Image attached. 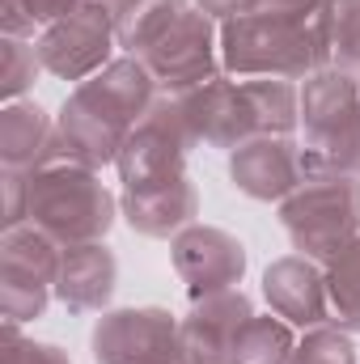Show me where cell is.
I'll use <instances>...</instances> for the list:
<instances>
[{"mask_svg": "<svg viewBox=\"0 0 360 364\" xmlns=\"http://www.w3.org/2000/svg\"><path fill=\"white\" fill-rule=\"evenodd\" d=\"M191 9V0H119L115 4V34H119V51L123 55H144L182 13Z\"/></svg>", "mask_w": 360, "mask_h": 364, "instance_id": "cell-19", "label": "cell"}, {"mask_svg": "<svg viewBox=\"0 0 360 364\" xmlns=\"http://www.w3.org/2000/svg\"><path fill=\"white\" fill-rule=\"evenodd\" d=\"M162 97L149 64L140 55H119L106 64L97 77L73 85L55 114V136H60V161H77L85 170H106L119 161L127 136L136 123L153 110Z\"/></svg>", "mask_w": 360, "mask_h": 364, "instance_id": "cell-1", "label": "cell"}, {"mask_svg": "<svg viewBox=\"0 0 360 364\" xmlns=\"http://www.w3.org/2000/svg\"><path fill=\"white\" fill-rule=\"evenodd\" d=\"M263 296L275 318H284L288 326L318 331L331 326V292H327V267L305 259V255H284L268 263L263 272Z\"/></svg>", "mask_w": 360, "mask_h": 364, "instance_id": "cell-15", "label": "cell"}, {"mask_svg": "<svg viewBox=\"0 0 360 364\" xmlns=\"http://www.w3.org/2000/svg\"><path fill=\"white\" fill-rule=\"evenodd\" d=\"M93 364H182L179 318L162 305L106 309L90 335Z\"/></svg>", "mask_w": 360, "mask_h": 364, "instance_id": "cell-9", "label": "cell"}, {"mask_svg": "<svg viewBox=\"0 0 360 364\" xmlns=\"http://www.w3.org/2000/svg\"><path fill=\"white\" fill-rule=\"evenodd\" d=\"M119 288V259L106 242H85V246H68L60 259L55 275V301L85 318V314H106Z\"/></svg>", "mask_w": 360, "mask_h": 364, "instance_id": "cell-17", "label": "cell"}, {"mask_svg": "<svg viewBox=\"0 0 360 364\" xmlns=\"http://www.w3.org/2000/svg\"><path fill=\"white\" fill-rule=\"evenodd\" d=\"M174 102H179L182 127H186V136H191L195 149H225V153H233L242 140L259 136L242 81H233L225 73L212 77L199 90L174 97Z\"/></svg>", "mask_w": 360, "mask_h": 364, "instance_id": "cell-12", "label": "cell"}, {"mask_svg": "<svg viewBox=\"0 0 360 364\" xmlns=\"http://www.w3.org/2000/svg\"><path fill=\"white\" fill-rule=\"evenodd\" d=\"M327 292H331V326L360 335V237L327 263Z\"/></svg>", "mask_w": 360, "mask_h": 364, "instance_id": "cell-22", "label": "cell"}, {"mask_svg": "<svg viewBox=\"0 0 360 364\" xmlns=\"http://www.w3.org/2000/svg\"><path fill=\"white\" fill-rule=\"evenodd\" d=\"M119 220V195L77 161H51L30 174V208L26 225L47 233L55 246H85L106 242Z\"/></svg>", "mask_w": 360, "mask_h": 364, "instance_id": "cell-3", "label": "cell"}, {"mask_svg": "<svg viewBox=\"0 0 360 364\" xmlns=\"http://www.w3.org/2000/svg\"><path fill=\"white\" fill-rule=\"evenodd\" d=\"M119 216L140 237L174 242L182 229L199 220V191L186 174L162 186H144V191H119Z\"/></svg>", "mask_w": 360, "mask_h": 364, "instance_id": "cell-16", "label": "cell"}, {"mask_svg": "<svg viewBox=\"0 0 360 364\" xmlns=\"http://www.w3.org/2000/svg\"><path fill=\"white\" fill-rule=\"evenodd\" d=\"M327 9V0H255L250 13H268V17H292V21H309Z\"/></svg>", "mask_w": 360, "mask_h": 364, "instance_id": "cell-29", "label": "cell"}, {"mask_svg": "<svg viewBox=\"0 0 360 364\" xmlns=\"http://www.w3.org/2000/svg\"><path fill=\"white\" fill-rule=\"evenodd\" d=\"M51 161H60L55 114H47L34 97L4 102V110H0V170L34 174Z\"/></svg>", "mask_w": 360, "mask_h": 364, "instance_id": "cell-18", "label": "cell"}, {"mask_svg": "<svg viewBox=\"0 0 360 364\" xmlns=\"http://www.w3.org/2000/svg\"><path fill=\"white\" fill-rule=\"evenodd\" d=\"M157 81V90L166 97H182V93L208 85L212 77H221V21H212L203 9H186L179 21L140 55Z\"/></svg>", "mask_w": 360, "mask_h": 364, "instance_id": "cell-7", "label": "cell"}, {"mask_svg": "<svg viewBox=\"0 0 360 364\" xmlns=\"http://www.w3.org/2000/svg\"><path fill=\"white\" fill-rule=\"evenodd\" d=\"M93 4H102V9H110V13H115V4H119V0H93Z\"/></svg>", "mask_w": 360, "mask_h": 364, "instance_id": "cell-31", "label": "cell"}, {"mask_svg": "<svg viewBox=\"0 0 360 364\" xmlns=\"http://www.w3.org/2000/svg\"><path fill=\"white\" fill-rule=\"evenodd\" d=\"M0 364H73V360H68L64 348L26 339L17 322H4L0 326Z\"/></svg>", "mask_w": 360, "mask_h": 364, "instance_id": "cell-27", "label": "cell"}, {"mask_svg": "<svg viewBox=\"0 0 360 364\" xmlns=\"http://www.w3.org/2000/svg\"><path fill=\"white\" fill-rule=\"evenodd\" d=\"M292 364H356V343L339 326H318L297 339Z\"/></svg>", "mask_w": 360, "mask_h": 364, "instance_id": "cell-26", "label": "cell"}, {"mask_svg": "<svg viewBox=\"0 0 360 364\" xmlns=\"http://www.w3.org/2000/svg\"><path fill=\"white\" fill-rule=\"evenodd\" d=\"M38 73H47L43 60H38V43L34 38L0 34V97L4 102H21L26 93L34 90Z\"/></svg>", "mask_w": 360, "mask_h": 364, "instance_id": "cell-25", "label": "cell"}, {"mask_svg": "<svg viewBox=\"0 0 360 364\" xmlns=\"http://www.w3.org/2000/svg\"><path fill=\"white\" fill-rule=\"evenodd\" d=\"M221 68L233 81H309L327 68V34L322 13L309 21L268 17V13H242L233 21H221Z\"/></svg>", "mask_w": 360, "mask_h": 364, "instance_id": "cell-2", "label": "cell"}, {"mask_svg": "<svg viewBox=\"0 0 360 364\" xmlns=\"http://www.w3.org/2000/svg\"><path fill=\"white\" fill-rule=\"evenodd\" d=\"M0 191H4L0 229H17V225H26V208H30V174H21V170H0Z\"/></svg>", "mask_w": 360, "mask_h": 364, "instance_id": "cell-28", "label": "cell"}, {"mask_svg": "<svg viewBox=\"0 0 360 364\" xmlns=\"http://www.w3.org/2000/svg\"><path fill=\"white\" fill-rule=\"evenodd\" d=\"M34 43H38L43 68H47L55 81H73V85L97 77L106 64L119 60V55H115V51H119L115 17H110V9H102V4H93V0H85L73 17L47 26Z\"/></svg>", "mask_w": 360, "mask_h": 364, "instance_id": "cell-10", "label": "cell"}, {"mask_svg": "<svg viewBox=\"0 0 360 364\" xmlns=\"http://www.w3.org/2000/svg\"><path fill=\"white\" fill-rule=\"evenodd\" d=\"M64 246H55L34 225H17L0 233V314L4 322H34L55 301Z\"/></svg>", "mask_w": 360, "mask_h": 364, "instance_id": "cell-6", "label": "cell"}, {"mask_svg": "<svg viewBox=\"0 0 360 364\" xmlns=\"http://www.w3.org/2000/svg\"><path fill=\"white\" fill-rule=\"evenodd\" d=\"M191 136L182 127L179 102L174 97H157L153 110L136 123V132L127 136L115 170L123 191H144V186H162L186 174V157H191Z\"/></svg>", "mask_w": 360, "mask_h": 364, "instance_id": "cell-8", "label": "cell"}, {"mask_svg": "<svg viewBox=\"0 0 360 364\" xmlns=\"http://www.w3.org/2000/svg\"><path fill=\"white\" fill-rule=\"evenodd\" d=\"M305 174L301 140L297 136H250L229 153V182L259 203H284Z\"/></svg>", "mask_w": 360, "mask_h": 364, "instance_id": "cell-13", "label": "cell"}, {"mask_svg": "<svg viewBox=\"0 0 360 364\" xmlns=\"http://www.w3.org/2000/svg\"><path fill=\"white\" fill-rule=\"evenodd\" d=\"M85 0H4L0 4V34L13 38H38L47 26L73 17Z\"/></svg>", "mask_w": 360, "mask_h": 364, "instance_id": "cell-24", "label": "cell"}, {"mask_svg": "<svg viewBox=\"0 0 360 364\" xmlns=\"http://www.w3.org/2000/svg\"><path fill=\"white\" fill-rule=\"evenodd\" d=\"M242 90H246L259 136H297L301 132V85L297 81L259 77V81H242Z\"/></svg>", "mask_w": 360, "mask_h": 364, "instance_id": "cell-20", "label": "cell"}, {"mask_svg": "<svg viewBox=\"0 0 360 364\" xmlns=\"http://www.w3.org/2000/svg\"><path fill=\"white\" fill-rule=\"evenodd\" d=\"M280 208V225L297 255L314 263H331L348 242L360 237L356 178L348 174H309Z\"/></svg>", "mask_w": 360, "mask_h": 364, "instance_id": "cell-5", "label": "cell"}, {"mask_svg": "<svg viewBox=\"0 0 360 364\" xmlns=\"http://www.w3.org/2000/svg\"><path fill=\"white\" fill-rule=\"evenodd\" d=\"M255 318V301L242 288L191 301V309L179 318L182 364H229L238 335Z\"/></svg>", "mask_w": 360, "mask_h": 364, "instance_id": "cell-14", "label": "cell"}, {"mask_svg": "<svg viewBox=\"0 0 360 364\" xmlns=\"http://www.w3.org/2000/svg\"><path fill=\"white\" fill-rule=\"evenodd\" d=\"M170 263H174V275L186 284V296L203 301V296H216V292H229L242 284L246 246L229 229L195 220L191 229H182L170 242Z\"/></svg>", "mask_w": 360, "mask_h": 364, "instance_id": "cell-11", "label": "cell"}, {"mask_svg": "<svg viewBox=\"0 0 360 364\" xmlns=\"http://www.w3.org/2000/svg\"><path fill=\"white\" fill-rule=\"evenodd\" d=\"M301 157L305 174H360V77L322 68L301 81Z\"/></svg>", "mask_w": 360, "mask_h": 364, "instance_id": "cell-4", "label": "cell"}, {"mask_svg": "<svg viewBox=\"0 0 360 364\" xmlns=\"http://www.w3.org/2000/svg\"><path fill=\"white\" fill-rule=\"evenodd\" d=\"M322 34H327V68L360 77V0H327Z\"/></svg>", "mask_w": 360, "mask_h": 364, "instance_id": "cell-23", "label": "cell"}, {"mask_svg": "<svg viewBox=\"0 0 360 364\" xmlns=\"http://www.w3.org/2000/svg\"><path fill=\"white\" fill-rule=\"evenodd\" d=\"M356 203H360V174H356Z\"/></svg>", "mask_w": 360, "mask_h": 364, "instance_id": "cell-32", "label": "cell"}, {"mask_svg": "<svg viewBox=\"0 0 360 364\" xmlns=\"http://www.w3.org/2000/svg\"><path fill=\"white\" fill-rule=\"evenodd\" d=\"M297 339H301V331L288 326L284 318H275V314H255V318L246 322V331L238 335L229 364H292Z\"/></svg>", "mask_w": 360, "mask_h": 364, "instance_id": "cell-21", "label": "cell"}, {"mask_svg": "<svg viewBox=\"0 0 360 364\" xmlns=\"http://www.w3.org/2000/svg\"><path fill=\"white\" fill-rule=\"evenodd\" d=\"M191 4L203 9L212 21H233V17H242V13L255 9V0H191Z\"/></svg>", "mask_w": 360, "mask_h": 364, "instance_id": "cell-30", "label": "cell"}]
</instances>
